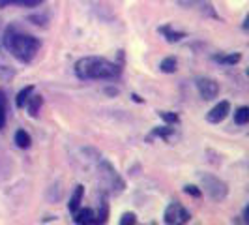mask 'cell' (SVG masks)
Here are the masks:
<instances>
[{"label":"cell","instance_id":"24","mask_svg":"<svg viewBox=\"0 0 249 225\" xmlns=\"http://www.w3.org/2000/svg\"><path fill=\"white\" fill-rule=\"evenodd\" d=\"M180 6H184V8H193V6H197V2L199 0H176Z\"/></svg>","mask_w":249,"mask_h":225},{"label":"cell","instance_id":"2","mask_svg":"<svg viewBox=\"0 0 249 225\" xmlns=\"http://www.w3.org/2000/svg\"><path fill=\"white\" fill-rule=\"evenodd\" d=\"M75 74L83 81H98V79H114L120 75V68L114 62L101 56H85L75 64Z\"/></svg>","mask_w":249,"mask_h":225},{"label":"cell","instance_id":"11","mask_svg":"<svg viewBox=\"0 0 249 225\" xmlns=\"http://www.w3.org/2000/svg\"><path fill=\"white\" fill-rule=\"evenodd\" d=\"M13 139H15V145H17L19 149H28V147L32 145V137H30V133L25 131V130H17Z\"/></svg>","mask_w":249,"mask_h":225},{"label":"cell","instance_id":"21","mask_svg":"<svg viewBox=\"0 0 249 225\" xmlns=\"http://www.w3.org/2000/svg\"><path fill=\"white\" fill-rule=\"evenodd\" d=\"M133 224H137V216L133 212H125L120 218V225H133Z\"/></svg>","mask_w":249,"mask_h":225},{"label":"cell","instance_id":"6","mask_svg":"<svg viewBox=\"0 0 249 225\" xmlns=\"http://www.w3.org/2000/svg\"><path fill=\"white\" fill-rule=\"evenodd\" d=\"M197 90H199L202 100L210 101L219 94V85H217V81H213L210 77H200L197 81Z\"/></svg>","mask_w":249,"mask_h":225},{"label":"cell","instance_id":"19","mask_svg":"<svg viewBox=\"0 0 249 225\" xmlns=\"http://www.w3.org/2000/svg\"><path fill=\"white\" fill-rule=\"evenodd\" d=\"M240 58H242L240 53H231V55H219V56H215V60L221 64H236L240 62Z\"/></svg>","mask_w":249,"mask_h":225},{"label":"cell","instance_id":"9","mask_svg":"<svg viewBox=\"0 0 249 225\" xmlns=\"http://www.w3.org/2000/svg\"><path fill=\"white\" fill-rule=\"evenodd\" d=\"M83 195H85V186L83 184H79V186L75 188V191L71 193V197H70V203H68V210L73 214L79 206H81V201H83Z\"/></svg>","mask_w":249,"mask_h":225},{"label":"cell","instance_id":"7","mask_svg":"<svg viewBox=\"0 0 249 225\" xmlns=\"http://www.w3.org/2000/svg\"><path fill=\"white\" fill-rule=\"evenodd\" d=\"M229 112H231V103L223 100L210 109V112L206 114V120L212 122V124H219V122H223L225 118L229 116Z\"/></svg>","mask_w":249,"mask_h":225},{"label":"cell","instance_id":"13","mask_svg":"<svg viewBox=\"0 0 249 225\" xmlns=\"http://www.w3.org/2000/svg\"><path fill=\"white\" fill-rule=\"evenodd\" d=\"M107 218H109V203H107L105 197H101L100 208H98L96 222H94V224H105V222H107Z\"/></svg>","mask_w":249,"mask_h":225},{"label":"cell","instance_id":"12","mask_svg":"<svg viewBox=\"0 0 249 225\" xmlns=\"http://www.w3.org/2000/svg\"><path fill=\"white\" fill-rule=\"evenodd\" d=\"M160 32H161L163 36L167 38V41H171V43H175V41H180L182 38H186L184 32H178V30H173L169 25H165L160 28Z\"/></svg>","mask_w":249,"mask_h":225},{"label":"cell","instance_id":"8","mask_svg":"<svg viewBox=\"0 0 249 225\" xmlns=\"http://www.w3.org/2000/svg\"><path fill=\"white\" fill-rule=\"evenodd\" d=\"M73 222L77 225H88L96 222V212L92 208H77L73 212Z\"/></svg>","mask_w":249,"mask_h":225},{"label":"cell","instance_id":"1","mask_svg":"<svg viewBox=\"0 0 249 225\" xmlns=\"http://www.w3.org/2000/svg\"><path fill=\"white\" fill-rule=\"evenodd\" d=\"M4 47L12 53L19 62H32L39 51V39L25 32H19L15 26H8L4 34Z\"/></svg>","mask_w":249,"mask_h":225},{"label":"cell","instance_id":"15","mask_svg":"<svg viewBox=\"0 0 249 225\" xmlns=\"http://www.w3.org/2000/svg\"><path fill=\"white\" fill-rule=\"evenodd\" d=\"M41 96H30L28 101H26V107H28V112H30V116H37V112H39V107H41Z\"/></svg>","mask_w":249,"mask_h":225},{"label":"cell","instance_id":"3","mask_svg":"<svg viewBox=\"0 0 249 225\" xmlns=\"http://www.w3.org/2000/svg\"><path fill=\"white\" fill-rule=\"evenodd\" d=\"M200 184H202L200 191H204L215 203L223 201L227 197V193H229L227 182H223L221 178H217V176L213 175H200Z\"/></svg>","mask_w":249,"mask_h":225},{"label":"cell","instance_id":"22","mask_svg":"<svg viewBox=\"0 0 249 225\" xmlns=\"http://www.w3.org/2000/svg\"><path fill=\"white\" fill-rule=\"evenodd\" d=\"M184 191H186L187 195H191V197H200L202 195V191L197 186H184Z\"/></svg>","mask_w":249,"mask_h":225},{"label":"cell","instance_id":"18","mask_svg":"<svg viewBox=\"0 0 249 225\" xmlns=\"http://www.w3.org/2000/svg\"><path fill=\"white\" fill-rule=\"evenodd\" d=\"M234 122L238 126H246L249 122V109L248 107H240L236 112H234Z\"/></svg>","mask_w":249,"mask_h":225},{"label":"cell","instance_id":"14","mask_svg":"<svg viewBox=\"0 0 249 225\" xmlns=\"http://www.w3.org/2000/svg\"><path fill=\"white\" fill-rule=\"evenodd\" d=\"M6 118H8V100H6L4 90L0 88V130H4Z\"/></svg>","mask_w":249,"mask_h":225},{"label":"cell","instance_id":"16","mask_svg":"<svg viewBox=\"0 0 249 225\" xmlns=\"http://www.w3.org/2000/svg\"><path fill=\"white\" fill-rule=\"evenodd\" d=\"M176 66H178V62H176L175 56H167V58H163L161 64H160V70H161L163 74H175Z\"/></svg>","mask_w":249,"mask_h":225},{"label":"cell","instance_id":"5","mask_svg":"<svg viewBox=\"0 0 249 225\" xmlns=\"http://www.w3.org/2000/svg\"><path fill=\"white\" fill-rule=\"evenodd\" d=\"M189 220H191V214L187 212L178 201H173V203L165 208V214H163V222L169 225L187 224Z\"/></svg>","mask_w":249,"mask_h":225},{"label":"cell","instance_id":"4","mask_svg":"<svg viewBox=\"0 0 249 225\" xmlns=\"http://www.w3.org/2000/svg\"><path fill=\"white\" fill-rule=\"evenodd\" d=\"M100 175L101 178L105 180V184L109 186V189L111 191H114V193H120V191H124L125 188V182L122 180V176L118 175V171L112 167L111 163L107 162V160H103V158H100Z\"/></svg>","mask_w":249,"mask_h":225},{"label":"cell","instance_id":"20","mask_svg":"<svg viewBox=\"0 0 249 225\" xmlns=\"http://www.w3.org/2000/svg\"><path fill=\"white\" fill-rule=\"evenodd\" d=\"M160 116H161L165 122H169V124H178V114L175 112H169V111H160Z\"/></svg>","mask_w":249,"mask_h":225},{"label":"cell","instance_id":"10","mask_svg":"<svg viewBox=\"0 0 249 225\" xmlns=\"http://www.w3.org/2000/svg\"><path fill=\"white\" fill-rule=\"evenodd\" d=\"M43 0H0V8L19 6V8H36Z\"/></svg>","mask_w":249,"mask_h":225},{"label":"cell","instance_id":"23","mask_svg":"<svg viewBox=\"0 0 249 225\" xmlns=\"http://www.w3.org/2000/svg\"><path fill=\"white\" fill-rule=\"evenodd\" d=\"M171 133H173V128H167V126L154 130V135H160V137H167V135H171Z\"/></svg>","mask_w":249,"mask_h":225},{"label":"cell","instance_id":"17","mask_svg":"<svg viewBox=\"0 0 249 225\" xmlns=\"http://www.w3.org/2000/svg\"><path fill=\"white\" fill-rule=\"evenodd\" d=\"M32 92H34V87H26L23 88L19 94H17V100H15V103H17V107L19 109H23L26 105V101H28V98L32 96Z\"/></svg>","mask_w":249,"mask_h":225}]
</instances>
